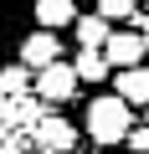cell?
Here are the masks:
<instances>
[{"mask_svg":"<svg viewBox=\"0 0 149 154\" xmlns=\"http://www.w3.org/2000/svg\"><path fill=\"white\" fill-rule=\"evenodd\" d=\"M82 128L93 134V149H108V144H123L129 128H134V108L118 98V93H93L88 108H82Z\"/></svg>","mask_w":149,"mask_h":154,"instance_id":"cell-1","label":"cell"},{"mask_svg":"<svg viewBox=\"0 0 149 154\" xmlns=\"http://www.w3.org/2000/svg\"><path fill=\"white\" fill-rule=\"evenodd\" d=\"M31 11H36V0H0V72L11 67V57L21 51V41L36 31Z\"/></svg>","mask_w":149,"mask_h":154,"instance_id":"cell-2","label":"cell"},{"mask_svg":"<svg viewBox=\"0 0 149 154\" xmlns=\"http://www.w3.org/2000/svg\"><path fill=\"white\" fill-rule=\"evenodd\" d=\"M77 72H72V62H57V67H46V72H36V88H31V98L36 103H46V108H62V103H72L77 98Z\"/></svg>","mask_w":149,"mask_h":154,"instance_id":"cell-3","label":"cell"},{"mask_svg":"<svg viewBox=\"0 0 149 154\" xmlns=\"http://www.w3.org/2000/svg\"><path fill=\"white\" fill-rule=\"evenodd\" d=\"M31 134H36V154H77V128H72L62 113L36 118Z\"/></svg>","mask_w":149,"mask_h":154,"instance_id":"cell-4","label":"cell"},{"mask_svg":"<svg viewBox=\"0 0 149 154\" xmlns=\"http://www.w3.org/2000/svg\"><path fill=\"white\" fill-rule=\"evenodd\" d=\"M16 57H21V67L36 77V72H46V67H57V62H62V36H57V31H31V36L21 41V51H16Z\"/></svg>","mask_w":149,"mask_h":154,"instance_id":"cell-5","label":"cell"},{"mask_svg":"<svg viewBox=\"0 0 149 154\" xmlns=\"http://www.w3.org/2000/svg\"><path fill=\"white\" fill-rule=\"evenodd\" d=\"M103 57H108V67H118V72H134V67H144V57H149V41H144L139 31H113V36H108V46H103Z\"/></svg>","mask_w":149,"mask_h":154,"instance_id":"cell-6","label":"cell"},{"mask_svg":"<svg viewBox=\"0 0 149 154\" xmlns=\"http://www.w3.org/2000/svg\"><path fill=\"white\" fill-rule=\"evenodd\" d=\"M77 0H36V11H31V21H36V31H67V26H77Z\"/></svg>","mask_w":149,"mask_h":154,"instance_id":"cell-7","label":"cell"},{"mask_svg":"<svg viewBox=\"0 0 149 154\" xmlns=\"http://www.w3.org/2000/svg\"><path fill=\"white\" fill-rule=\"evenodd\" d=\"M113 93H118L129 108H149V67H134V72H113Z\"/></svg>","mask_w":149,"mask_h":154,"instance_id":"cell-8","label":"cell"},{"mask_svg":"<svg viewBox=\"0 0 149 154\" xmlns=\"http://www.w3.org/2000/svg\"><path fill=\"white\" fill-rule=\"evenodd\" d=\"M72 31H77V41H82V51H103L108 46V36H113V26L98 16V11H82L77 16V26H72Z\"/></svg>","mask_w":149,"mask_h":154,"instance_id":"cell-9","label":"cell"},{"mask_svg":"<svg viewBox=\"0 0 149 154\" xmlns=\"http://www.w3.org/2000/svg\"><path fill=\"white\" fill-rule=\"evenodd\" d=\"M72 72H77V82H93V88H98L113 67H108L103 51H77V57H72Z\"/></svg>","mask_w":149,"mask_h":154,"instance_id":"cell-10","label":"cell"},{"mask_svg":"<svg viewBox=\"0 0 149 154\" xmlns=\"http://www.w3.org/2000/svg\"><path fill=\"white\" fill-rule=\"evenodd\" d=\"M36 88V77L26 72V67H5L0 72V103H11V98H26Z\"/></svg>","mask_w":149,"mask_h":154,"instance_id":"cell-11","label":"cell"},{"mask_svg":"<svg viewBox=\"0 0 149 154\" xmlns=\"http://www.w3.org/2000/svg\"><path fill=\"white\" fill-rule=\"evenodd\" d=\"M98 16H103L108 26H118V21H144V5H139V0H98Z\"/></svg>","mask_w":149,"mask_h":154,"instance_id":"cell-12","label":"cell"},{"mask_svg":"<svg viewBox=\"0 0 149 154\" xmlns=\"http://www.w3.org/2000/svg\"><path fill=\"white\" fill-rule=\"evenodd\" d=\"M123 144H129V154H149V123H134Z\"/></svg>","mask_w":149,"mask_h":154,"instance_id":"cell-13","label":"cell"},{"mask_svg":"<svg viewBox=\"0 0 149 154\" xmlns=\"http://www.w3.org/2000/svg\"><path fill=\"white\" fill-rule=\"evenodd\" d=\"M134 31H139V36H144V41H149V16H144V21H139V26H134Z\"/></svg>","mask_w":149,"mask_h":154,"instance_id":"cell-14","label":"cell"},{"mask_svg":"<svg viewBox=\"0 0 149 154\" xmlns=\"http://www.w3.org/2000/svg\"><path fill=\"white\" fill-rule=\"evenodd\" d=\"M77 154H103V149H77Z\"/></svg>","mask_w":149,"mask_h":154,"instance_id":"cell-15","label":"cell"},{"mask_svg":"<svg viewBox=\"0 0 149 154\" xmlns=\"http://www.w3.org/2000/svg\"><path fill=\"white\" fill-rule=\"evenodd\" d=\"M139 5H144V16H149V0H139Z\"/></svg>","mask_w":149,"mask_h":154,"instance_id":"cell-16","label":"cell"},{"mask_svg":"<svg viewBox=\"0 0 149 154\" xmlns=\"http://www.w3.org/2000/svg\"><path fill=\"white\" fill-rule=\"evenodd\" d=\"M144 123H149V108H144Z\"/></svg>","mask_w":149,"mask_h":154,"instance_id":"cell-17","label":"cell"},{"mask_svg":"<svg viewBox=\"0 0 149 154\" xmlns=\"http://www.w3.org/2000/svg\"><path fill=\"white\" fill-rule=\"evenodd\" d=\"M26 154H36V149H26Z\"/></svg>","mask_w":149,"mask_h":154,"instance_id":"cell-18","label":"cell"},{"mask_svg":"<svg viewBox=\"0 0 149 154\" xmlns=\"http://www.w3.org/2000/svg\"><path fill=\"white\" fill-rule=\"evenodd\" d=\"M93 5H98V0H93Z\"/></svg>","mask_w":149,"mask_h":154,"instance_id":"cell-19","label":"cell"}]
</instances>
